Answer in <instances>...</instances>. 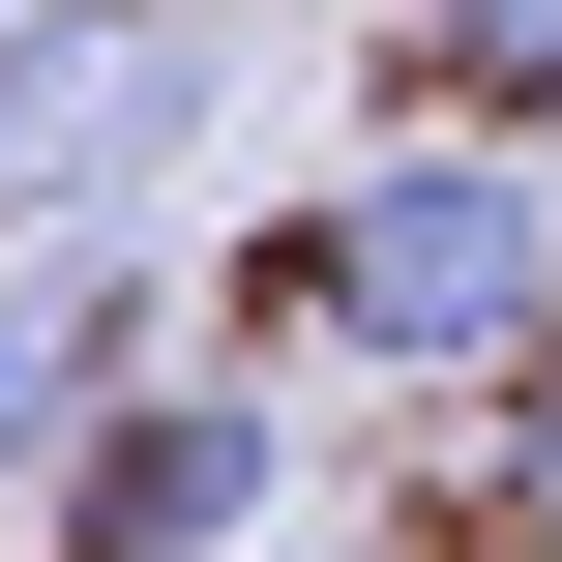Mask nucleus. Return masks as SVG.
<instances>
[{
  "instance_id": "nucleus-1",
  "label": "nucleus",
  "mask_w": 562,
  "mask_h": 562,
  "mask_svg": "<svg viewBox=\"0 0 562 562\" xmlns=\"http://www.w3.org/2000/svg\"><path fill=\"white\" fill-rule=\"evenodd\" d=\"M267 296H326V356H385V385H504L533 296H562V178L474 148V119H415V148H356V178L296 207Z\"/></svg>"
},
{
  "instance_id": "nucleus-2",
  "label": "nucleus",
  "mask_w": 562,
  "mask_h": 562,
  "mask_svg": "<svg viewBox=\"0 0 562 562\" xmlns=\"http://www.w3.org/2000/svg\"><path fill=\"white\" fill-rule=\"evenodd\" d=\"M237 119V0H30L0 30V207H148Z\"/></svg>"
},
{
  "instance_id": "nucleus-3",
  "label": "nucleus",
  "mask_w": 562,
  "mask_h": 562,
  "mask_svg": "<svg viewBox=\"0 0 562 562\" xmlns=\"http://www.w3.org/2000/svg\"><path fill=\"white\" fill-rule=\"evenodd\" d=\"M237 533H296V415L267 385H119L59 445V562H237Z\"/></svg>"
},
{
  "instance_id": "nucleus-4",
  "label": "nucleus",
  "mask_w": 562,
  "mask_h": 562,
  "mask_svg": "<svg viewBox=\"0 0 562 562\" xmlns=\"http://www.w3.org/2000/svg\"><path fill=\"white\" fill-rule=\"evenodd\" d=\"M119 385H148V267H119V207H0V445L59 474Z\"/></svg>"
},
{
  "instance_id": "nucleus-5",
  "label": "nucleus",
  "mask_w": 562,
  "mask_h": 562,
  "mask_svg": "<svg viewBox=\"0 0 562 562\" xmlns=\"http://www.w3.org/2000/svg\"><path fill=\"white\" fill-rule=\"evenodd\" d=\"M415 59H445L474 148H533V119H562V0H415Z\"/></svg>"
},
{
  "instance_id": "nucleus-6",
  "label": "nucleus",
  "mask_w": 562,
  "mask_h": 562,
  "mask_svg": "<svg viewBox=\"0 0 562 562\" xmlns=\"http://www.w3.org/2000/svg\"><path fill=\"white\" fill-rule=\"evenodd\" d=\"M504 533H562V296H533V356H504Z\"/></svg>"
},
{
  "instance_id": "nucleus-7",
  "label": "nucleus",
  "mask_w": 562,
  "mask_h": 562,
  "mask_svg": "<svg viewBox=\"0 0 562 562\" xmlns=\"http://www.w3.org/2000/svg\"><path fill=\"white\" fill-rule=\"evenodd\" d=\"M533 178H562V119H533Z\"/></svg>"
}]
</instances>
